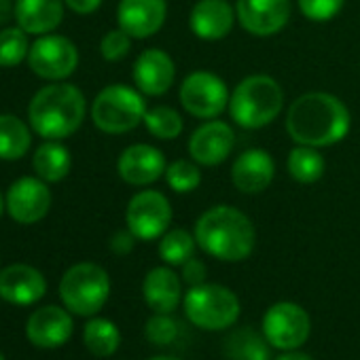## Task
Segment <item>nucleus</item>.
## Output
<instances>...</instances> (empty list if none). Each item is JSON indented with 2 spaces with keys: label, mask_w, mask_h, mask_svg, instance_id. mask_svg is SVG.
Segmentation results:
<instances>
[{
  "label": "nucleus",
  "mask_w": 360,
  "mask_h": 360,
  "mask_svg": "<svg viewBox=\"0 0 360 360\" xmlns=\"http://www.w3.org/2000/svg\"><path fill=\"white\" fill-rule=\"evenodd\" d=\"M284 125L297 144L326 148L345 140L352 127V115L337 96L309 91L290 104Z\"/></svg>",
  "instance_id": "f257e3e1"
},
{
  "label": "nucleus",
  "mask_w": 360,
  "mask_h": 360,
  "mask_svg": "<svg viewBox=\"0 0 360 360\" xmlns=\"http://www.w3.org/2000/svg\"><path fill=\"white\" fill-rule=\"evenodd\" d=\"M193 236L204 252L227 263L248 259L257 244L252 221L242 210L225 204L208 208L198 219Z\"/></svg>",
  "instance_id": "f03ea898"
},
{
  "label": "nucleus",
  "mask_w": 360,
  "mask_h": 360,
  "mask_svg": "<svg viewBox=\"0 0 360 360\" xmlns=\"http://www.w3.org/2000/svg\"><path fill=\"white\" fill-rule=\"evenodd\" d=\"M87 100L72 83H51L41 87L28 104V123L45 140H64L85 121Z\"/></svg>",
  "instance_id": "7ed1b4c3"
},
{
  "label": "nucleus",
  "mask_w": 360,
  "mask_h": 360,
  "mask_svg": "<svg viewBox=\"0 0 360 360\" xmlns=\"http://www.w3.org/2000/svg\"><path fill=\"white\" fill-rule=\"evenodd\" d=\"M284 108V89L269 75H250L229 98V115L244 129L267 127Z\"/></svg>",
  "instance_id": "20e7f679"
},
{
  "label": "nucleus",
  "mask_w": 360,
  "mask_h": 360,
  "mask_svg": "<svg viewBox=\"0 0 360 360\" xmlns=\"http://www.w3.org/2000/svg\"><path fill=\"white\" fill-rule=\"evenodd\" d=\"M144 94L123 83L104 87L91 102V121L104 134H127L144 123Z\"/></svg>",
  "instance_id": "39448f33"
},
{
  "label": "nucleus",
  "mask_w": 360,
  "mask_h": 360,
  "mask_svg": "<svg viewBox=\"0 0 360 360\" xmlns=\"http://www.w3.org/2000/svg\"><path fill=\"white\" fill-rule=\"evenodd\" d=\"M110 278L98 263L72 265L60 282V297L64 307L75 316H96L108 301Z\"/></svg>",
  "instance_id": "423d86ee"
},
{
  "label": "nucleus",
  "mask_w": 360,
  "mask_h": 360,
  "mask_svg": "<svg viewBox=\"0 0 360 360\" xmlns=\"http://www.w3.org/2000/svg\"><path fill=\"white\" fill-rule=\"evenodd\" d=\"M187 318L204 330H225L238 322L240 299L238 295L221 284H198L191 286L183 297Z\"/></svg>",
  "instance_id": "0eeeda50"
},
{
  "label": "nucleus",
  "mask_w": 360,
  "mask_h": 360,
  "mask_svg": "<svg viewBox=\"0 0 360 360\" xmlns=\"http://www.w3.org/2000/svg\"><path fill=\"white\" fill-rule=\"evenodd\" d=\"M178 98L191 117L210 121L219 119V115H223L225 108H229L231 94L227 89V83L219 75L210 70H195L185 77Z\"/></svg>",
  "instance_id": "6e6552de"
},
{
  "label": "nucleus",
  "mask_w": 360,
  "mask_h": 360,
  "mask_svg": "<svg viewBox=\"0 0 360 360\" xmlns=\"http://www.w3.org/2000/svg\"><path fill=\"white\" fill-rule=\"evenodd\" d=\"M28 66L45 81H66L79 66V49L62 34H43L30 45Z\"/></svg>",
  "instance_id": "1a4fd4ad"
},
{
  "label": "nucleus",
  "mask_w": 360,
  "mask_h": 360,
  "mask_svg": "<svg viewBox=\"0 0 360 360\" xmlns=\"http://www.w3.org/2000/svg\"><path fill=\"white\" fill-rule=\"evenodd\" d=\"M172 217L169 200L155 189L138 191L125 208L127 229L142 242L159 240L169 229Z\"/></svg>",
  "instance_id": "9d476101"
},
{
  "label": "nucleus",
  "mask_w": 360,
  "mask_h": 360,
  "mask_svg": "<svg viewBox=\"0 0 360 360\" xmlns=\"http://www.w3.org/2000/svg\"><path fill=\"white\" fill-rule=\"evenodd\" d=\"M311 320L307 311L290 301L271 305L263 316V335L271 347L288 352L301 347L309 339Z\"/></svg>",
  "instance_id": "9b49d317"
},
{
  "label": "nucleus",
  "mask_w": 360,
  "mask_h": 360,
  "mask_svg": "<svg viewBox=\"0 0 360 360\" xmlns=\"http://www.w3.org/2000/svg\"><path fill=\"white\" fill-rule=\"evenodd\" d=\"M51 191L43 178L22 176L9 187L5 206L9 217L20 225H34L43 221L51 210Z\"/></svg>",
  "instance_id": "f8f14e48"
},
{
  "label": "nucleus",
  "mask_w": 360,
  "mask_h": 360,
  "mask_svg": "<svg viewBox=\"0 0 360 360\" xmlns=\"http://www.w3.org/2000/svg\"><path fill=\"white\" fill-rule=\"evenodd\" d=\"M290 0H236L240 26L252 37H274L290 22Z\"/></svg>",
  "instance_id": "ddd939ff"
},
{
  "label": "nucleus",
  "mask_w": 360,
  "mask_h": 360,
  "mask_svg": "<svg viewBox=\"0 0 360 360\" xmlns=\"http://www.w3.org/2000/svg\"><path fill=\"white\" fill-rule=\"evenodd\" d=\"M187 148L195 163L206 167L221 165L236 148V131L229 123L210 119L191 134Z\"/></svg>",
  "instance_id": "4468645a"
},
{
  "label": "nucleus",
  "mask_w": 360,
  "mask_h": 360,
  "mask_svg": "<svg viewBox=\"0 0 360 360\" xmlns=\"http://www.w3.org/2000/svg\"><path fill=\"white\" fill-rule=\"evenodd\" d=\"M165 155L153 144H131L117 159V172L131 187H148L165 174Z\"/></svg>",
  "instance_id": "2eb2a0df"
},
{
  "label": "nucleus",
  "mask_w": 360,
  "mask_h": 360,
  "mask_svg": "<svg viewBox=\"0 0 360 360\" xmlns=\"http://www.w3.org/2000/svg\"><path fill=\"white\" fill-rule=\"evenodd\" d=\"M75 330V322L68 309L60 305L39 307L26 322V337L41 349H56L64 345Z\"/></svg>",
  "instance_id": "dca6fc26"
},
{
  "label": "nucleus",
  "mask_w": 360,
  "mask_h": 360,
  "mask_svg": "<svg viewBox=\"0 0 360 360\" xmlns=\"http://www.w3.org/2000/svg\"><path fill=\"white\" fill-rule=\"evenodd\" d=\"M167 18L165 0H119L117 24L131 39H148L161 30Z\"/></svg>",
  "instance_id": "f3484780"
},
{
  "label": "nucleus",
  "mask_w": 360,
  "mask_h": 360,
  "mask_svg": "<svg viewBox=\"0 0 360 360\" xmlns=\"http://www.w3.org/2000/svg\"><path fill=\"white\" fill-rule=\"evenodd\" d=\"M134 85L144 96H165L176 79V64L163 49H146L134 62Z\"/></svg>",
  "instance_id": "a211bd4d"
},
{
  "label": "nucleus",
  "mask_w": 360,
  "mask_h": 360,
  "mask_svg": "<svg viewBox=\"0 0 360 360\" xmlns=\"http://www.w3.org/2000/svg\"><path fill=\"white\" fill-rule=\"evenodd\" d=\"M276 178V161L265 148L244 150L231 167V183L240 193L257 195L269 189Z\"/></svg>",
  "instance_id": "6ab92c4d"
},
{
  "label": "nucleus",
  "mask_w": 360,
  "mask_h": 360,
  "mask_svg": "<svg viewBox=\"0 0 360 360\" xmlns=\"http://www.w3.org/2000/svg\"><path fill=\"white\" fill-rule=\"evenodd\" d=\"M47 292L45 276L26 263H13L0 271V299L13 305H34Z\"/></svg>",
  "instance_id": "aec40b11"
},
{
  "label": "nucleus",
  "mask_w": 360,
  "mask_h": 360,
  "mask_svg": "<svg viewBox=\"0 0 360 360\" xmlns=\"http://www.w3.org/2000/svg\"><path fill=\"white\" fill-rule=\"evenodd\" d=\"M236 22V7H231L227 0H198L189 18L193 34L206 43H217L229 37Z\"/></svg>",
  "instance_id": "412c9836"
},
{
  "label": "nucleus",
  "mask_w": 360,
  "mask_h": 360,
  "mask_svg": "<svg viewBox=\"0 0 360 360\" xmlns=\"http://www.w3.org/2000/svg\"><path fill=\"white\" fill-rule=\"evenodd\" d=\"M142 295L155 314H172L183 301V278L172 267H155L142 282Z\"/></svg>",
  "instance_id": "4be33fe9"
},
{
  "label": "nucleus",
  "mask_w": 360,
  "mask_h": 360,
  "mask_svg": "<svg viewBox=\"0 0 360 360\" xmlns=\"http://www.w3.org/2000/svg\"><path fill=\"white\" fill-rule=\"evenodd\" d=\"M64 0H15V22L28 34H51L64 20Z\"/></svg>",
  "instance_id": "5701e85b"
},
{
  "label": "nucleus",
  "mask_w": 360,
  "mask_h": 360,
  "mask_svg": "<svg viewBox=\"0 0 360 360\" xmlns=\"http://www.w3.org/2000/svg\"><path fill=\"white\" fill-rule=\"evenodd\" d=\"M32 167L45 183H60L70 174L72 157L60 140H45L32 157Z\"/></svg>",
  "instance_id": "b1692460"
},
{
  "label": "nucleus",
  "mask_w": 360,
  "mask_h": 360,
  "mask_svg": "<svg viewBox=\"0 0 360 360\" xmlns=\"http://www.w3.org/2000/svg\"><path fill=\"white\" fill-rule=\"evenodd\" d=\"M32 134L28 125L15 115H0V159L18 161L28 155Z\"/></svg>",
  "instance_id": "393cba45"
},
{
  "label": "nucleus",
  "mask_w": 360,
  "mask_h": 360,
  "mask_svg": "<svg viewBox=\"0 0 360 360\" xmlns=\"http://www.w3.org/2000/svg\"><path fill=\"white\" fill-rule=\"evenodd\" d=\"M286 167H288V174L297 180V183H301V185H314V183H318V180L324 176L326 161H324L320 148L297 144L288 153Z\"/></svg>",
  "instance_id": "a878e982"
},
{
  "label": "nucleus",
  "mask_w": 360,
  "mask_h": 360,
  "mask_svg": "<svg viewBox=\"0 0 360 360\" xmlns=\"http://www.w3.org/2000/svg\"><path fill=\"white\" fill-rule=\"evenodd\" d=\"M225 354L229 360H269V341L265 335L261 337L250 326H244L227 337Z\"/></svg>",
  "instance_id": "bb28decb"
},
{
  "label": "nucleus",
  "mask_w": 360,
  "mask_h": 360,
  "mask_svg": "<svg viewBox=\"0 0 360 360\" xmlns=\"http://www.w3.org/2000/svg\"><path fill=\"white\" fill-rule=\"evenodd\" d=\"M83 341L94 356H112L121 343V333L115 322L106 318H91L83 328Z\"/></svg>",
  "instance_id": "cd10ccee"
},
{
  "label": "nucleus",
  "mask_w": 360,
  "mask_h": 360,
  "mask_svg": "<svg viewBox=\"0 0 360 360\" xmlns=\"http://www.w3.org/2000/svg\"><path fill=\"white\" fill-rule=\"evenodd\" d=\"M198 240L187 229H167L159 240V257L165 265H183L195 257Z\"/></svg>",
  "instance_id": "c85d7f7f"
},
{
  "label": "nucleus",
  "mask_w": 360,
  "mask_h": 360,
  "mask_svg": "<svg viewBox=\"0 0 360 360\" xmlns=\"http://www.w3.org/2000/svg\"><path fill=\"white\" fill-rule=\"evenodd\" d=\"M144 125L157 140H176L185 129V121L172 106H153L144 115Z\"/></svg>",
  "instance_id": "c756f323"
},
{
  "label": "nucleus",
  "mask_w": 360,
  "mask_h": 360,
  "mask_svg": "<svg viewBox=\"0 0 360 360\" xmlns=\"http://www.w3.org/2000/svg\"><path fill=\"white\" fill-rule=\"evenodd\" d=\"M163 178L174 193H193L202 185V167L193 159H176L167 163Z\"/></svg>",
  "instance_id": "7c9ffc66"
},
{
  "label": "nucleus",
  "mask_w": 360,
  "mask_h": 360,
  "mask_svg": "<svg viewBox=\"0 0 360 360\" xmlns=\"http://www.w3.org/2000/svg\"><path fill=\"white\" fill-rule=\"evenodd\" d=\"M28 32H24L20 26L0 30V66L13 68L20 66L24 60H28Z\"/></svg>",
  "instance_id": "2f4dec72"
},
{
  "label": "nucleus",
  "mask_w": 360,
  "mask_h": 360,
  "mask_svg": "<svg viewBox=\"0 0 360 360\" xmlns=\"http://www.w3.org/2000/svg\"><path fill=\"white\" fill-rule=\"evenodd\" d=\"M144 335L153 345H169L178 337V322L169 314H155L146 320Z\"/></svg>",
  "instance_id": "473e14b6"
},
{
  "label": "nucleus",
  "mask_w": 360,
  "mask_h": 360,
  "mask_svg": "<svg viewBox=\"0 0 360 360\" xmlns=\"http://www.w3.org/2000/svg\"><path fill=\"white\" fill-rule=\"evenodd\" d=\"M297 5L303 18H307L314 24H324L339 15L345 0H297Z\"/></svg>",
  "instance_id": "72a5a7b5"
},
{
  "label": "nucleus",
  "mask_w": 360,
  "mask_h": 360,
  "mask_svg": "<svg viewBox=\"0 0 360 360\" xmlns=\"http://www.w3.org/2000/svg\"><path fill=\"white\" fill-rule=\"evenodd\" d=\"M129 51H131V37L121 28L108 30L100 41V53L106 62H121L127 58Z\"/></svg>",
  "instance_id": "f704fd0d"
},
{
  "label": "nucleus",
  "mask_w": 360,
  "mask_h": 360,
  "mask_svg": "<svg viewBox=\"0 0 360 360\" xmlns=\"http://www.w3.org/2000/svg\"><path fill=\"white\" fill-rule=\"evenodd\" d=\"M180 267H183V274H180V278H183L185 284L198 286V284H204V282H206L208 269H206V265H204L198 257H191L187 263H183Z\"/></svg>",
  "instance_id": "c9c22d12"
},
{
  "label": "nucleus",
  "mask_w": 360,
  "mask_h": 360,
  "mask_svg": "<svg viewBox=\"0 0 360 360\" xmlns=\"http://www.w3.org/2000/svg\"><path fill=\"white\" fill-rule=\"evenodd\" d=\"M136 240H138V238H136L129 229H123V231H117V233L110 238L108 246H110V250H112L115 255L125 257V255H129V252L134 250Z\"/></svg>",
  "instance_id": "e433bc0d"
},
{
  "label": "nucleus",
  "mask_w": 360,
  "mask_h": 360,
  "mask_svg": "<svg viewBox=\"0 0 360 360\" xmlns=\"http://www.w3.org/2000/svg\"><path fill=\"white\" fill-rule=\"evenodd\" d=\"M64 3L70 11H75L79 15H89L100 9L102 0H64Z\"/></svg>",
  "instance_id": "4c0bfd02"
},
{
  "label": "nucleus",
  "mask_w": 360,
  "mask_h": 360,
  "mask_svg": "<svg viewBox=\"0 0 360 360\" xmlns=\"http://www.w3.org/2000/svg\"><path fill=\"white\" fill-rule=\"evenodd\" d=\"M13 13H15V3H11V0H0V26L7 24Z\"/></svg>",
  "instance_id": "58836bf2"
},
{
  "label": "nucleus",
  "mask_w": 360,
  "mask_h": 360,
  "mask_svg": "<svg viewBox=\"0 0 360 360\" xmlns=\"http://www.w3.org/2000/svg\"><path fill=\"white\" fill-rule=\"evenodd\" d=\"M276 360H314L311 356H307V354H303V352H295V349H288V352H284V354H280Z\"/></svg>",
  "instance_id": "ea45409f"
},
{
  "label": "nucleus",
  "mask_w": 360,
  "mask_h": 360,
  "mask_svg": "<svg viewBox=\"0 0 360 360\" xmlns=\"http://www.w3.org/2000/svg\"><path fill=\"white\" fill-rule=\"evenodd\" d=\"M148 360H180V358H176V356H153Z\"/></svg>",
  "instance_id": "a19ab883"
},
{
  "label": "nucleus",
  "mask_w": 360,
  "mask_h": 360,
  "mask_svg": "<svg viewBox=\"0 0 360 360\" xmlns=\"http://www.w3.org/2000/svg\"><path fill=\"white\" fill-rule=\"evenodd\" d=\"M7 206H5V198H3V193H0V217H3V210H5Z\"/></svg>",
  "instance_id": "79ce46f5"
},
{
  "label": "nucleus",
  "mask_w": 360,
  "mask_h": 360,
  "mask_svg": "<svg viewBox=\"0 0 360 360\" xmlns=\"http://www.w3.org/2000/svg\"><path fill=\"white\" fill-rule=\"evenodd\" d=\"M0 360H5V356H3V354H0Z\"/></svg>",
  "instance_id": "37998d69"
}]
</instances>
